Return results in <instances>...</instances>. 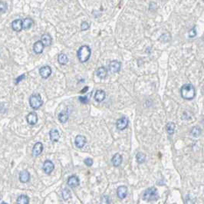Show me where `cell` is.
Wrapping results in <instances>:
<instances>
[{
	"instance_id": "7c38bea8",
	"label": "cell",
	"mask_w": 204,
	"mask_h": 204,
	"mask_svg": "<svg viewBox=\"0 0 204 204\" xmlns=\"http://www.w3.org/2000/svg\"><path fill=\"white\" fill-rule=\"evenodd\" d=\"M79 184L80 181L77 176H70L69 178H68V186L71 187V188L77 187Z\"/></svg>"
},
{
	"instance_id": "f1b7e54d",
	"label": "cell",
	"mask_w": 204,
	"mask_h": 204,
	"mask_svg": "<svg viewBox=\"0 0 204 204\" xmlns=\"http://www.w3.org/2000/svg\"><path fill=\"white\" fill-rule=\"evenodd\" d=\"M62 197H63V199L65 200H68V199L71 198V192H70V190H68V189L65 188L63 190H62Z\"/></svg>"
},
{
	"instance_id": "cb8c5ba5",
	"label": "cell",
	"mask_w": 204,
	"mask_h": 204,
	"mask_svg": "<svg viewBox=\"0 0 204 204\" xmlns=\"http://www.w3.org/2000/svg\"><path fill=\"white\" fill-rule=\"evenodd\" d=\"M58 120H59L60 122L62 123H65L66 121H68V114L66 111H62L61 113L58 114Z\"/></svg>"
},
{
	"instance_id": "ac0fdd59",
	"label": "cell",
	"mask_w": 204,
	"mask_h": 204,
	"mask_svg": "<svg viewBox=\"0 0 204 204\" xmlns=\"http://www.w3.org/2000/svg\"><path fill=\"white\" fill-rule=\"evenodd\" d=\"M49 137L50 140L52 142H57L60 138L59 132L58 131V130H55V129H52L49 132Z\"/></svg>"
},
{
	"instance_id": "5b68a950",
	"label": "cell",
	"mask_w": 204,
	"mask_h": 204,
	"mask_svg": "<svg viewBox=\"0 0 204 204\" xmlns=\"http://www.w3.org/2000/svg\"><path fill=\"white\" fill-rule=\"evenodd\" d=\"M128 123V119H127V117H121V118L118 119L117 121V123H116L117 128L118 129V130H120V131H123L125 128H127Z\"/></svg>"
},
{
	"instance_id": "52a82bcc",
	"label": "cell",
	"mask_w": 204,
	"mask_h": 204,
	"mask_svg": "<svg viewBox=\"0 0 204 204\" xmlns=\"http://www.w3.org/2000/svg\"><path fill=\"white\" fill-rule=\"evenodd\" d=\"M52 68L49 66H43L39 69L40 75L42 76L43 78H48L51 75H52Z\"/></svg>"
},
{
	"instance_id": "8992f818",
	"label": "cell",
	"mask_w": 204,
	"mask_h": 204,
	"mask_svg": "<svg viewBox=\"0 0 204 204\" xmlns=\"http://www.w3.org/2000/svg\"><path fill=\"white\" fill-rule=\"evenodd\" d=\"M86 143H87L86 137L85 136H82V135H77V137H75V146L77 148L84 147L85 145L86 144Z\"/></svg>"
},
{
	"instance_id": "8d00e7d4",
	"label": "cell",
	"mask_w": 204,
	"mask_h": 204,
	"mask_svg": "<svg viewBox=\"0 0 204 204\" xmlns=\"http://www.w3.org/2000/svg\"><path fill=\"white\" fill-rule=\"evenodd\" d=\"M203 93L204 94V85H203Z\"/></svg>"
},
{
	"instance_id": "ffe728a7",
	"label": "cell",
	"mask_w": 204,
	"mask_h": 204,
	"mask_svg": "<svg viewBox=\"0 0 204 204\" xmlns=\"http://www.w3.org/2000/svg\"><path fill=\"white\" fill-rule=\"evenodd\" d=\"M122 156L120 154H116L113 156L112 159H111V162L112 164L114 166H119L122 163Z\"/></svg>"
},
{
	"instance_id": "83f0119b",
	"label": "cell",
	"mask_w": 204,
	"mask_h": 204,
	"mask_svg": "<svg viewBox=\"0 0 204 204\" xmlns=\"http://www.w3.org/2000/svg\"><path fill=\"white\" fill-rule=\"evenodd\" d=\"M136 160H137V162L139 163H143L146 161V155L144 153H137V155H136Z\"/></svg>"
},
{
	"instance_id": "4fadbf2b",
	"label": "cell",
	"mask_w": 204,
	"mask_h": 204,
	"mask_svg": "<svg viewBox=\"0 0 204 204\" xmlns=\"http://www.w3.org/2000/svg\"><path fill=\"white\" fill-rule=\"evenodd\" d=\"M127 187L125 186H120L117 190V194L120 199H124L127 196Z\"/></svg>"
},
{
	"instance_id": "1f68e13d",
	"label": "cell",
	"mask_w": 204,
	"mask_h": 204,
	"mask_svg": "<svg viewBox=\"0 0 204 204\" xmlns=\"http://www.w3.org/2000/svg\"><path fill=\"white\" fill-rule=\"evenodd\" d=\"M196 36V28H193L192 29L190 30V32H189V37L190 38H194L195 36Z\"/></svg>"
},
{
	"instance_id": "e0dca14e",
	"label": "cell",
	"mask_w": 204,
	"mask_h": 204,
	"mask_svg": "<svg viewBox=\"0 0 204 204\" xmlns=\"http://www.w3.org/2000/svg\"><path fill=\"white\" fill-rule=\"evenodd\" d=\"M30 180V173L27 171H22L19 173V181L22 183H27Z\"/></svg>"
},
{
	"instance_id": "5bb4252c",
	"label": "cell",
	"mask_w": 204,
	"mask_h": 204,
	"mask_svg": "<svg viewBox=\"0 0 204 204\" xmlns=\"http://www.w3.org/2000/svg\"><path fill=\"white\" fill-rule=\"evenodd\" d=\"M27 122L31 125H35L38 122V116L35 112H31L28 114L27 117H26Z\"/></svg>"
},
{
	"instance_id": "2e32d148",
	"label": "cell",
	"mask_w": 204,
	"mask_h": 204,
	"mask_svg": "<svg viewBox=\"0 0 204 204\" xmlns=\"http://www.w3.org/2000/svg\"><path fill=\"white\" fill-rule=\"evenodd\" d=\"M106 97V93L105 91L103 90H97L96 92H95V100L97 102H101L105 99Z\"/></svg>"
},
{
	"instance_id": "9c48e42d",
	"label": "cell",
	"mask_w": 204,
	"mask_h": 204,
	"mask_svg": "<svg viewBox=\"0 0 204 204\" xmlns=\"http://www.w3.org/2000/svg\"><path fill=\"white\" fill-rule=\"evenodd\" d=\"M121 68V63L118 61H112L110 62L109 65V70L112 72V73H117L120 71Z\"/></svg>"
},
{
	"instance_id": "7a4b0ae2",
	"label": "cell",
	"mask_w": 204,
	"mask_h": 204,
	"mask_svg": "<svg viewBox=\"0 0 204 204\" xmlns=\"http://www.w3.org/2000/svg\"><path fill=\"white\" fill-rule=\"evenodd\" d=\"M77 58L81 62L84 63L88 61V59L91 57V50L89 46L87 45H82L80 47V48L77 51Z\"/></svg>"
},
{
	"instance_id": "ba28073f",
	"label": "cell",
	"mask_w": 204,
	"mask_h": 204,
	"mask_svg": "<svg viewBox=\"0 0 204 204\" xmlns=\"http://www.w3.org/2000/svg\"><path fill=\"white\" fill-rule=\"evenodd\" d=\"M43 144L41 142H37L36 144L34 145L32 148V155L34 157H37L40 155L43 151Z\"/></svg>"
},
{
	"instance_id": "d6a6232c",
	"label": "cell",
	"mask_w": 204,
	"mask_h": 204,
	"mask_svg": "<svg viewBox=\"0 0 204 204\" xmlns=\"http://www.w3.org/2000/svg\"><path fill=\"white\" fill-rule=\"evenodd\" d=\"M85 163L86 165H87V166H92V164H93V160L91 158H87L85 160Z\"/></svg>"
},
{
	"instance_id": "6da1fadb",
	"label": "cell",
	"mask_w": 204,
	"mask_h": 204,
	"mask_svg": "<svg viewBox=\"0 0 204 204\" xmlns=\"http://www.w3.org/2000/svg\"><path fill=\"white\" fill-rule=\"evenodd\" d=\"M181 97L185 100H192L196 95L194 87L190 84H186L181 88Z\"/></svg>"
},
{
	"instance_id": "e575fe53",
	"label": "cell",
	"mask_w": 204,
	"mask_h": 204,
	"mask_svg": "<svg viewBox=\"0 0 204 204\" xmlns=\"http://www.w3.org/2000/svg\"><path fill=\"white\" fill-rule=\"evenodd\" d=\"M25 77H26V75H21V76H19V77H17V78H16V84L19 83L20 81H22V80L23 79V78H25Z\"/></svg>"
},
{
	"instance_id": "3957f363",
	"label": "cell",
	"mask_w": 204,
	"mask_h": 204,
	"mask_svg": "<svg viewBox=\"0 0 204 204\" xmlns=\"http://www.w3.org/2000/svg\"><path fill=\"white\" fill-rule=\"evenodd\" d=\"M159 197L157 190L155 187H150L145 190L143 194V199L147 201L157 200Z\"/></svg>"
},
{
	"instance_id": "44dd1931",
	"label": "cell",
	"mask_w": 204,
	"mask_h": 204,
	"mask_svg": "<svg viewBox=\"0 0 204 204\" xmlns=\"http://www.w3.org/2000/svg\"><path fill=\"white\" fill-rule=\"evenodd\" d=\"M97 75L101 78V79H104L105 77H107V70L106 68L104 67H100L97 71Z\"/></svg>"
},
{
	"instance_id": "d4e9b609",
	"label": "cell",
	"mask_w": 204,
	"mask_h": 204,
	"mask_svg": "<svg viewBox=\"0 0 204 204\" xmlns=\"http://www.w3.org/2000/svg\"><path fill=\"white\" fill-rule=\"evenodd\" d=\"M17 203L21 204H28V203H29V198L26 195H21L17 199Z\"/></svg>"
},
{
	"instance_id": "484cf974",
	"label": "cell",
	"mask_w": 204,
	"mask_h": 204,
	"mask_svg": "<svg viewBox=\"0 0 204 204\" xmlns=\"http://www.w3.org/2000/svg\"><path fill=\"white\" fill-rule=\"evenodd\" d=\"M201 133H202V131L199 127H193L190 131V134L194 137H199L201 134Z\"/></svg>"
},
{
	"instance_id": "f546056e",
	"label": "cell",
	"mask_w": 204,
	"mask_h": 204,
	"mask_svg": "<svg viewBox=\"0 0 204 204\" xmlns=\"http://www.w3.org/2000/svg\"><path fill=\"white\" fill-rule=\"evenodd\" d=\"M89 27H90L89 24L87 23V22H81V31H86V30H87L88 28H89Z\"/></svg>"
},
{
	"instance_id": "836d02e7",
	"label": "cell",
	"mask_w": 204,
	"mask_h": 204,
	"mask_svg": "<svg viewBox=\"0 0 204 204\" xmlns=\"http://www.w3.org/2000/svg\"><path fill=\"white\" fill-rule=\"evenodd\" d=\"M79 100L81 102H82L84 104H86L88 102V99H87V97L86 96H84V97L81 96V97H79Z\"/></svg>"
},
{
	"instance_id": "4dcf8cb0",
	"label": "cell",
	"mask_w": 204,
	"mask_h": 204,
	"mask_svg": "<svg viewBox=\"0 0 204 204\" xmlns=\"http://www.w3.org/2000/svg\"><path fill=\"white\" fill-rule=\"evenodd\" d=\"M0 10H1L2 13H4L5 12H6V10H7V4H6V2H1V3H0Z\"/></svg>"
},
{
	"instance_id": "d6986e66",
	"label": "cell",
	"mask_w": 204,
	"mask_h": 204,
	"mask_svg": "<svg viewBox=\"0 0 204 204\" xmlns=\"http://www.w3.org/2000/svg\"><path fill=\"white\" fill-rule=\"evenodd\" d=\"M41 41H42V43L44 44V45L46 46V47H48V46L51 45V44H52V37H51V36H50L49 34L45 33V34H44V35H42V36Z\"/></svg>"
},
{
	"instance_id": "9a60e30c",
	"label": "cell",
	"mask_w": 204,
	"mask_h": 204,
	"mask_svg": "<svg viewBox=\"0 0 204 204\" xmlns=\"http://www.w3.org/2000/svg\"><path fill=\"white\" fill-rule=\"evenodd\" d=\"M44 47H45V45L42 41H37L33 45V51L36 54H41L43 52Z\"/></svg>"
},
{
	"instance_id": "4316f807",
	"label": "cell",
	"mask_w": 204,
	"mask_h": 204,
	"mask_svg": "<svg viewBox=\"0 0 204 204\" xmlns=\"http://www.w3.org/2000/svg\"><path fill=\"white\" fill-rule=\"evenodd\" d=\"M175 130V124L173 122H169L166 126V131L169 134H173L174 133Z\"/></svg>"
},
{
	"instance_id": "8fae6325",
	"label": "cell",
	"mask_w": 204,
	"mask_h": 204,
	"mask_svg": "<svg viewBox=\"0 0 204 204\" xmlns=\"http://www.w3.org/2000/svg\"><path fill=\"white\" fill-rule=\"evenodd\" d=\"M12 28L15 32H20L23 28V21L22 19H16L12 23Z\"/></svg>"
},
{
	"instance_id": "603a6c76",
	"label": "cell",
	"mask_w": 204,
	"mask_h": 204,
	"mask_svg": "<svg viewBox=\"0 0 204 204\" xmlns=\"http://www.w3.org/2000/svg\"><path fill=\"white\" fill-rule=\"evenodd\" d=\"M58 62H59V64H61V65H66V64L68 63V56L66 55L65 54L62 53L60 54L59 55H58Z\"/></svg>"
},
{
	"instance_id": "74e56055",
	"label": "cell",
	"mask_w": 204,
	"mask_h": 204,
	"mask_svg": "<svg viewBox=\"0 0 204 204\" xmlns=\"http://www.w3.org/2000/svg\"><path fill=\"white\" fill-rule=\"evenodd\" d=\"M203 2H204V0H203Z\"/></svg>"
},
{
	"instance_id": "7402d4cb",
	"label": "cell",
	"mask_w": 204,
	"mask_h": 204,
	"mask_svg": "<svg viewBox=\"0 0 204 204\" xmlns=\"http://www.w3.org/2000/svg\"><path fill=\"white\" fill-rule=\"evenodd\" d=\"M34 22L32 18H26L23 20V28L24 29H28L33 26Z\"/></svg>"
},
{
	"instance_id": "d590c367",
	"label": "cell",
	"mask_w": 204,
	"mask_h": 204,
	"mask_svg": "<svg viewBox=\"0 0 204 204\" xmlns=\"http://www.w3.org/2000/svg\"><path fill=\"white\" fill-rule=\"evenodd\" d=\"M85 89L83 90V91H81V93H84L85 91H87V90H88V87H84Z\"/></svg>"
},
{
	"instance_id": "30bf717a",
	"label": "cell",
	"mask_w": 204,
	"mask_h": 204,
	"mask_svg": "<svg viewBox=\"0 0 204 204\" xmlns=\"http://www.w3.org/2000/svg\"><path fill=\"white\" fill-rule=\"evenodd\" d=\"M55 169V165L53 163L50 161H45L44 162L43 164V170L45 173L47 174H50Z\"/></svg>"
},
{
	"instance_id": "277c9868",
	"label": "cell",
	"mask_w": 204,
	"mask_h": 204,
	"mask_svg": "<svg viewBox=\"0 0 204 204\" xmlns=\"http://www.w3.org/2000/svg\"><path fill=\"white\" fill-rule=\"evenodd\" d=\"M29 104L31 107L33 108V109L39 108L43 104V101H42L41 95H38V94L32 95L29 98Z\"/></svg>"
}]
</instances>
